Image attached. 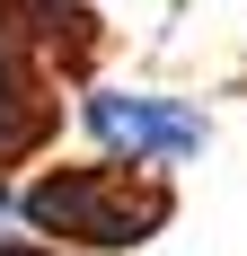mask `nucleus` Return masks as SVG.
Returning a JSON list of instances; mask_svg holds the SVG:
<instances>
[{
	"label": "nucleus",
	"instance_id": "nucleus-1",
	"mask_svg": "<svg viewBox=\"0 0 247 256\" xmlns=\"http://www.w3.org/2000/svg\"><path fill=\"white\" fill-rule=\"evenodd\" d=\"M106 62V18L88 0H0V186L36 177Z\"/></svg>",
	"mask_w": 247,
	"mask_h": 256
},
{
	"label": "nucleus",
	"instance_id": "nucleus-3",
	"mask_svg": "<svg viewBox=\"0 0 247 256\" xmlns=\"http://www.w3.org/2000/svg\"><path fill=\"white\" fill-rule=\"evenodd\" d=\"M71 124L88 132V150L124 159V168H159V177H176L212 150V106L186 88H142V80H88Z\"/></svg>",
	"mask_w": 247,
	"mask_h": 256
},
{
	"label": "nucleus",
	"instance_id": "nucleus-2",
	"mask_svg": "<svg viewBox=\"0 0 247 256\" xmlns=\"http://www.w3.org/2000/svg\"><path fill=\"white\" fill-rule=\"evenodd\" d=\"M176 177L159 168H124V159L88 150V159H44L36 177L0 186V212L36 230L62 256H142L150 238L176 230Z\"/></svg>",
	"mask_w": 247,
	"mask_h": 256
},
{
	"label": "nucleus",
	"instance_id": "nucleus-4",
	"mask_svg": "<svg viewBox=\"0 0 247 256\" xmlns=\"http://www.w3.org/2000/svg\"><path fill=\"white\" fill-rule=\"evenodd\" d=\"M238 98H247V80H238Z\"/></svg>",
	"mask_w": 247,
	"mask_h": 256
}]
</instances>
